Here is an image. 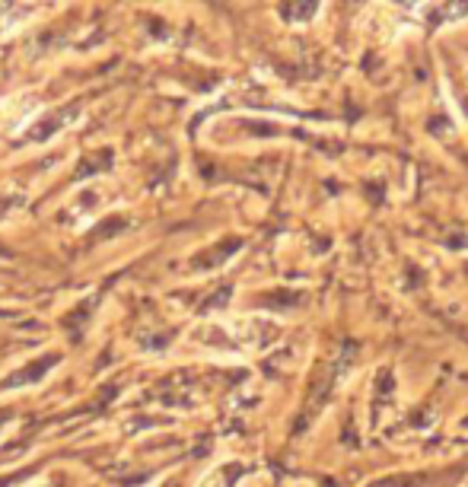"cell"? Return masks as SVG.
<instances>
[{"label": "cell", "mask_w": 468, "mask_h": 487, "mask_svg": "<svg viewBox=\"0 0 468 487\" xmlns=\"http://www.w3.org/2000/svg\"><path fill=\"white\" fill-rule=\"evenodd\" d=\"M242 472H245V468H236V465H223V468H220V472H213L201 487H229Z\"/></svg>", "instance_id": "obj_3"}, {"label": "cell", "mask_w": 468, "mask_h": 487, "mask_svg": "<svg viewBox=\"0 0 468 487\" xmlns=\"http://www.w3.org/2000/svg\"><path fill=\"white\" fill-rule=\"evenodd\" d=\"M465 465L446 468V472H414V474H392L385 481H376L373 487H453L462 478Z\"/></svg>", "instance_id": "obj_1"}, {"label": "cell", "mask_w": 468, "mask_h": 487, "mask_svg": "<svg viewBox=\"0 0 468 487\" xmlns=\"http://www.w3.org/2000/svg\"><path fill=\"white\" fill-rule=\"evenodd\" d=\"M290 7H296V10H287L290 19H300V16H312V13H316V3H290Z\"/></svg>", "instance_id": "obj_4"}, {"label": "cell", "mask_w": 468, "mask_h": 487, "mask_svg": "<svg viewBox=\"0 0 468 487\" xmlns=\"http://www.w3.org/2000/svg\"><path fill=\"white\" fill-rule=\"evenodd\" d=\"M54 360H58V357H54V353H51V357L38 360L35 367H26L23 373H16L13 379H7V383H3V389H7V385H19V383H35V379H42V376H45L48 369H51V363H54Z\"/></svg>", "instance_id": "obj_2"}]
</instances>
